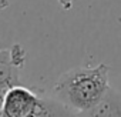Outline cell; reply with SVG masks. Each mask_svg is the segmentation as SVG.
<instances>
[{
	"label": "cell",
	"instance_id": "1",
	"mask_svg": "<svg viewBox=\"0 0 121 117\" xmlns=\"http://www.w3.org/2000/svg\"><path fill=\"white\" fill-rule=\"evenodd\" d=\"M110 66L100 63L95 67H76L63 73L53 86V94L77 114L97 104L107 90Z\"/></svg>",
	"mask_w": 121,
	"mask_h": 117
},
{
	"label": "cell",
	"instance_id": "2",
	"mask_svg": "<svg viewBox=\"0 0 121 117\" xmlns=\"http://www.w3.org/2000/svg\"><path fill=\"white\" fill-rule=\"evenodd\" d=\"M26 50L20 43H13L0 50V107L4 93L22 84L20 70L26 64Z\"/></svg>",
	"mask_w": 121,
	"mask_h": 117
},
{
	"label": "cell",
	"instance_id": "3",
	"mask_svg": "<svg viewBox=\"0 0 121 117\" xmlns=\"http://www.w3.org/2000/svg\"><path fill=\"white\" fill-rule=\"evenodd\" d=\"M40 96L33 90L19 84L9 89L2 101V111L7 117H29L39 103Z\"/></svg>",
	"mask_w": 121,
	"mask_h": 117
},
{
	"label": "cell",
	"instance_id": "4",
	"mask_svg": "<svg viewBox=\"0 0 121 117\" xmlns=\"http://www.w3.org/2000/svg\"><path fill=\"white\" fill-rule=\"evenodd\" d=\"M77 117H121V93L110 87L97 104L78 113Z\"/></svg>",
	"mask_w": 121,
	"mask_h": 117
},
{
	"label": "cell",
	"instance_id": "5",
	"mask_svg": "<svg viewBox=\"0 0 121 117\" xmlns=\"http://www.w3.org/2000/svg\"><path fill=\"white\" fill-rule=\"evenodd\" d=\"M29 117H77V113L54 96H40L37 106Z\"/></svg>",
	"mask_w": 121,
	"mask_h": 117
},
{
	"label": "cell",
	"instance_id": "6",
	"mask_svg": "<svg viewBox=\"0 0 121 117\" xmlns=\"http://www.w3.org/2000/svg\"><path fill=\"white\" fill-rule=\"evenodd\" d=\"M10 41H12V39L7 34V27H0V50L4 49V47H9L10 44H13Z\"/></svg>",
	"mask_w": 121,
	"mask_h": 117
},
{
	"label": "cell",
	"instance_id": "7",
	"mask_svg": "<svg viewBox=\"0 0 121 117\" xmlns=\"http://www.w3.org/2000/svg\"><path fill=\"white\" fill-rule=\"evenodd\" d=\"M57 2H58V4L61 6L64 10H70L73 7V2H74V0H57Z\"/></svg>",
	"mask_w": 121,
	"mask_h": 117
},
{
	"label": "cell",
	"instance_id": "8",
	"mask_svg": "<svg viewBox=\"0 0 121 117\" xmlns=\"http://www.w3.org/2000/svg\"><path fill=\"white\" fill-rule=\"evenodd\" d=\"M9 6V0H0V10H3Z\"/></svg>",
	"mask_w": 121,
	"mask_h": 117
},
{
	"label": "cell",
	"instance_id": "9",
	"mask_svg": "<svg viewBox=\"0 0 121 117\" xmlns=\"http://www.w3.org/2000/svg\"><path fill=\"white\" fill-rule=\"evenodd\" d=\"M0 117H7V116H4V114H3L2 111H0Z\"/></svg>",
	"mask_w": 121,
	"mask_h": 117
}]
</instances>
